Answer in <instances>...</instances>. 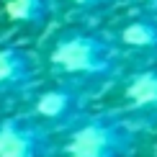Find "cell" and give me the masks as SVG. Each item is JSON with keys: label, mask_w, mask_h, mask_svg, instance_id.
Returning <instances> with one entry per match:
<instances>
[{"label": "cell", "mask_w": 157, "mask_h": 157, "mask_svg": "<svg viewBox=\"0 0 157 157\" xmlns=\"http://www.w3.org/2000/svg\"><path fill=\"white\" fill-rule=\"evenodd\" d=\"M52 67L67 75H108L116 64V49L95 34L70 31L49 52Z\"/></svg>", "instance_id": "obj_1"}, {"label": "cell", "mask_w": 157, "mask_h": 157, "mask_svg": "<svg viewBox=\"0 0 157 157\" xmlns=\"http://www.w3.org/2000/svg\"><path fill=\"white\" fill-rule=\"evenodd\" d=\"M64 147L70 157H132L136 136L126 121L93 119L72 129Z\"/></svg>", "instance_id": "obj_2"}, {"label": "cell", "mask_w": 157, "mask_h": 157, "mask_svg": "<svg viewBox=\"0 0 157 157\" xmlns=\"http://www.w3.org/2000/svg\"><path fill=\"white\" fill-rule=\"evenodd\" d=\"M0 157H54L49 134L26 119L0 121Z\"/></svg>", "instance_id": "obj_3"}, {"label": "cell", "mask_w": 157, "mask_h": 157, "mask_svg": "<svg viewBox=\"0 0 157 157\" xmlns=\"http://www.w3.org/2000/svg\"><path fill=\"white\" fill-rule=\"evenodd\" d=\"M36 77L34 59L18 47L0 49V93H21Z\"/></svg>", "instance_id": "obj_4"}, {"label": "cell", "mask_w": 157, "mask_h": 157, "mask_svg": "<svg viewBox=\"0 0 157 157\" xmlns=\"http://www.w3.org/2000/svg\"><path fill=\"white\" fill-rule=\"evenodd\" d=\"M80 103H82V95H80L77 88H72V85H57V88L44 90L36 98L34 111H36L39 119L67 121L70 116H75V111L80 108Z\"/></svg>", "instance_id": "obj_5"}, {"label": "cell", "mask_w": 157, "mask_h": 157, "mask_svg": "<svg viewBox=\"0 0 157 157\" xmlns=\"http://www.w3.org/2000/svg\"><path fill=\"white\" fill-rule=\"evenodd\" d=\"M5 16L21 26H44L54 10V0H3Z\"/></svg>", "instance_id": "obj_6"}, {"label": "cell", "mask_w": 157, "mask_h": 157, "mask_svg": "<svg viewBox=\"0 0 157 157\" xmlns=\"http://www.w3.org/2000/svg\"><path fill=\"white\" fill-rule=\"evenodd\" d=\"M126 101L136 108H152L157 111V70H142L129 77L124 88Z\"/></svg>", "instance_id": "obj_7"}, {"label": "cell", "mask_w": 157, "mask_h": 157, "mask_svg": "<svg viewBox=\"0 0 157 157\" xmlns=\"http://www.w3.org/2000/svg\"><path fill=\"white\" fill-rule=\"evenodd\" d=\"M119 41L132 49H157V18H134L119 31Z\"/></svg>", "instance_id": "obj_8"}, {"label": "cell", "mask_w": 157, "mask_h": 157, "mask_svg": "<svg viewBox=\"0 0 157 157\" xmlns=\"http://www.w3.org/2000/svg\"><path fill=\"white\" fill-rule=\"evenodd\" d=\"M75 5H82V8H93V5H103L108 3V0H72Z\"/></svg>", "instance_id": "obj_9"}, {"label": "cell", "mask_w": 157, "mask_h": 157, "mask_svg": "<svg viewBox=\"0 0 157 157\" xmlns=\"http://www.w3.org/2000/svg\"><path fill=\"white\" fill-rule=\"evenodd\" d=\"M155 157H157V144H155Z\"/></svg>", "instance_id": "obj_10"}, {"label": "cell", "mask_w": 157, "mask_h": 157, "mask_svg": "<svg viewBox=\"0 0 157 157\" xmlns=\"http://www.w3.org/2000/svg\"><path fill=\"white\" fill-rule=\"evenodd\" d=\"M147 3H157V0H147Z\"/></svg>", "instance_id": "obj_11"}]
</instances>
